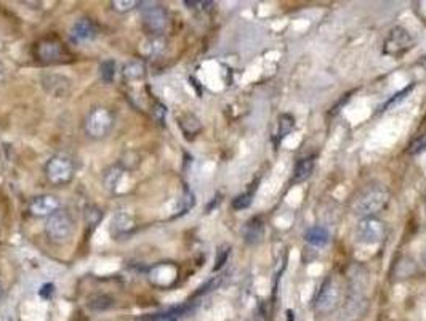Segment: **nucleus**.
I'll use <instances>...</instances> for the list:
<instances>
[{
    "instance_id": "nucleus-22",
    "label": "nucleus",
    "mask_w": 426,
    "mask_h": 321,
    "mask_svg": "<svg viewBox=\"0 0 426 321\" xmlns=\"http://www.w3.org/2000/svg\"><path fill=\"white\" fill-rule=\"evenodd\" d=\"M100 77L105 84H111L116 77V63L112 60H105L100 65Z\"/></svg>"
},
{
    "instance_id": "nucleus-26",
    "label": "nucleus",
    "mask_w": 426,
    "mask_h": 321,
    "mask_svg": "<svg viewBox=\"0 0 426 321\" xmlns=\"http://www.w3.org/2000/svg\"><path fill=\"white\" fill-rule=\"evenodd\" d=\"M136 5H138L136 0H127V2L125 0H116V2H112V8L119 11V13H125V11L133 10Z\"/></svg>"
},
{
    "instance_id": "nucleus-28",
    "label": "nucleus",
    "mask_w": 426,
    "mask_h": 321,
    "mask_svg": "<svg viewBox=\"0 0 426 321\" xmlns=\"http://www.w3.org/2000/svg\"><path fill=\"white\" fill-rule=\"evenodd\" d=\"M4 76H5V70H4V66H2V63H0V81H2V79H4Z\"/></svg>"
},
{
    "instance_id": "nucleus-9",
    "label": "nucleus",
    "mask_w": 426,
    "mask_h": 321,
    "mask_svg": "<svg viewBox=\"0 0 426 321\" xmlns=\"http://www.w3.org/2000/svg\"><path fill=\"white\" fill-rule=\"evenodd\" d=\"M60 209V199L53 195H42L34 198L29 211L36 217H50Z\"/></svg>"
},
{
    "instance_id": "nucleus-3",
    "label": "nucleus",
    "mask_w": 426,
    "mask_h": 321,
    "mask_svg": "<svg viewBox=\"0 0 426 321\" xmlns=\"http://www.w3.org/2000/svg\"><path fill=\"white\" fill-rule=\"evenodd\" d=\"M84 127L85 133H87L90 138H106L107 135L111 133L112 127H114V116H112V112L107 108L98 106V108H93L90 111L87 117H85Z\"/></svg>"
},
{
    "instance_id": "nucleus-1",
    "label": "nucleus",
    "mask_w": 426,
    "mask_h": 321,
    "mask_svg": "<svg viewBox=\"0 0 426 321\" xmlns=\"http://www.w3.org/2000/svg\"><path fill=\"white\" fill-rule=\"evenodd\" d=\"M391 195L382 185H368L357 193L351 201L350 209L356 217H377L380 212L390 206Z\"/></svg>"
},
{
    "instance_id": "nucleus-16",
    "label": "nucleus",
    "mask_w": 426,
    "mask_h": 321,
    "mask_svg": "<svg viewBox=\"0 0 426 321\" xmlns=\"http://www.w3.org/2000/svg\"><path fill=\"white\" fill-rule=\"evenodd\" d=\"M305 241L309 246H327L328 241H331V233H328L327 228L324 227H311L305 232Z\"/></svg>"
},
{
    "instance_id": "nucleus-25",
    "label": "nucleus",
    "mask_w": 426,
    "mask_h": 321,
    "mask_svg": "<svg viewBox=\"0 0 426 321\" xmlns=\"http://www.w3.org/2000/svg\"><path fill=\"white\" fill-rule=\"evenodd\" d=\"M293 129V117L288 114H282L279 119V137H286V135Z\"/></svg>"
},
{
    "instance_id": "nucleus-13",
    "label": "nucleus",
    "mask_w": 426,
    "mask_h": 321,
    "mask_svg": "<svg viewBox=\"0 0 426 321\" xmlns=\"http://www.w3.org/2000/svg\"><path fill=\"white\" fill-rule=\"evenodd\" d=\"M37 56L45 63H53V61L61 60L62 47L55 41H44L37 45Z\"/></svg>"
},
{
    "instance_id": "nucleus-24",
    "label": "nucleus",
    "mask_w": 426,
    "mask_h": 321,
    "mask_svg": "<svg viewBox=\"0 0 426 321\" xmlns=\"http://www.w3.org/2000/svg\"><path fill=\"white\" fill-rule=\"evenodd\" d=\"M252 202H253V191H247V193H242L237 196V198H234V201H232V207H234L236 211H244L252 206Z\"/></svg>"
},
{
    "instance_id": "nucleus-19",
    "label": "nucleus",
    "mask_w": 426,
    "mask_h": 321,
    "mask_svg": "<svg viewBox=\"0 0 426 321\" xmlns=\"http://www.w3.org/2000/svg\"><path fill=\"white\" fill-rule=\"evenodd\" d=\"M122 74L125 79L128 81H138V79H143L146 74V67L141 61H130L124 66Z\"/></svg>"
},
{
    "instance_id": "nucleus-2",
    "label": "nucleus",
    "mask_w": 426,
    "mask_h": 321,
    "mask_svg": "<svg viewBox=\"0 0 426 321\" xmlns=\"http://www.w3.org/2000/svg\"><path fill=\"white\" fill-rule=\"evenodd\" d=\"M342 288L333 277H327L321 284V289L314 299V312L319 317H328L337 312L342 303Z\"/></svg>"
},
{
    "instance_id": "nucleus-27",
    "label": "nucleus",
    "mask_w": 426,
    "mask_h": 321,
    "mask_svg": "<svg viewBox=\"0 0 426 321\" xmlns=\"http://www.w3.org/2000/svg\"><path fill=\"white\" fill-rule=\"evenodd\" d=\"M228 256H229V247L218 251V257H217V261H215L213 272H217V270H220L221 267L225 266V262H226V258H228Z\"/></svg>"
},
{
    "instance_id": "nucleus-20",
    "label": "nucleus",
    "mask_w": 426,
    "mask_h": 321,
    "mask_svg": "<svg viewBox=\"0 0 426 321\" xmlns=\"http://www.w3.org/2000/svg\"><path fill=\"white\" fill-rule=\"evenodd\" d=\"M180 127H181V131L187 135V137H189V135L192 137V135L199 133L202 129L201 121H199L194 114H186L183 117H180Z\"/></svg>"
},
{
    "instance_id": "nucleus-29",
    "label": "nucleus",
    "mask_w": 426,
    "mask_h": 321,
    "mask_svg": "<svg viewBox=\"0 0 426 321\" xmlns=\"http://www.w3.org/2000/svg\"><path fill=\"white\" fill-rule=\"evenodd\" d=\"M422 262H423V266H426V249L423 251V254H422Z\"/></svg>"
},
{
    "instance_id": "nucleus-6",
    "label": "nucleus",
    "mask_w": 426,
    "mask_h": 321,
    "mask_svg": "<svg viewBox=\"0 0 426 321\" xmlns=\"http://www.w3.org/2000/svg\"><path fill=\"white\" fill-rule=\"evenodd\" d=\"M413 47V37L406 27L396 26L388 32L383 42V53L393 58H401Z\"/></svg>"
},
{
    "instance_id": "nucleus-11",
    "label": "nucleus",
    "mask_w": 426,
    "mask_h": 321,
    "mask_svg": "<svg viewBox=\"0 0 426 321\" xmlns=\"http://www.w3.org/2000/svg\"><path fill=\"white\" fill-rule=\"evenodd\" d=\"M42 86L45 87V90H47L50 95H53V97H58V98L66 97V95L71 92L69 79L58 76V74L44 76Z\"/></svg>"
},
{
    "instance_id": "nucleus-12",
    "label": "nucleus",
    "mask_w": 426,
    "mask_h": 321,
    "mask_svg": "<svg viewBox=\"0 0 426 321\" xmlns=\"http://www.w3.org/2000/svg\"><path fill=\"white\" fill-rule=\"evenodd\" d=\"M71 36H72L74 41H77V42L93 41L95 36H96L95 25L87 18L79 20V21L74 22L72 27H71Z\"/></svg>"
},
{
    "instance_id": "nucleus-18",
    "label": "nucleus",
    "mask_w": 426,
    "mask_h": 321,
    "mask_svg": "<svg viewBox=\"0 0 426 321\" xmlns=\"http://www.w3.org/2000/svg\"><path fill=\"white\" fill-rule=\"evenodd\" d=\"M133 218L130 217L127 212H119L117 216L112 218V233L116 236L125 235L133 228Z\"/></svg>"
},
{
    "instance_id": "nucleus-10",
    "label": "nucleus",
    "mask_w": 426,
    "mask_h": 321,
    "mask_svg": "<svg viewBox=\"0 0 426 321\" xmlns=\"http://www.w3.org/2000/svg\"><path fill=\"white\" fill-rule=\"evenodd\" d=\"M418 273V263L415 262V258L408 256H402L401 258H397L393 268H391V278H393V281H404L415 277Z\"/></svg>"
},
{
    "instance_id": "nucleus-8",
    "label": "nucleus",
    "mask_w": 426,
    "mask_h": 321,
    "mask_svg": "<svg viewBox=\"0 0 426 321\" xmlns=\"http://www.w3.org/2000/svg\"><path fill=\"white\" fill-rule=\"evenodd\" d=\"M141 15L145 26L154 34H161L167 30L168 15L162 5L154 2H141Z\"/></svg>"
},
{
    "instance_id": "nucleus-5",
    "label": "nucleus",
    "mask_w": 426,
    "mask_h": 321,
    "mask_svg": "<svg viewBox=\"0 0 426 321\" xmlns=\"http://www.w3.org/2000/svg\"><path fill=\"white\" fill-rule=\"evenodd\" d=\"M74 232V222L69 212L65 209H58L55 214L48 217L47 223H45V233H47L48 240L53 243H65L72 236Z\"/></svg>"
},
{
    "instance_id": "nucleus-17",
    "label": "nucleus",
    "mask_w": 426,
    "mask_h": 321,
    "mask_svg": "<svg viewBox=\"0 0 426 321\" xmlns=\"http://www.w3.org/2000/svg\"><path fill=\"white\" fill-rule=\"evenodd\" d=\"M189 312H191V306L189 303H186V306L173 307V308H168V310H166V312L154 313L149 318V321H181V318L186 317Z\"/></svg>"
},
{
    "instance_id": "nucleus-4",
    "label": "nucleus",
    "mask_w": 426,
    "mask_h": 321,
    "mask_svg": "<svg viewBox=\"0 0 426 321\" xmlns=\"http://www.w3.org/2000/svg\"><path fill=\"white\" fill-rule=\"evenodd\" d=\"M388 236V227L380 217L359 218L356 227V240L361 244H380Z\"/></svg>"
},
{
    "instance_id": "nucleus-7",
    "label": "nucleus",
    "mask_w": 426,
    "mask_h": 321,
    "mask_svg": "<svg viewBox=\"0 0 426 321\" xmlns=\"http://www.w3.org/2000/svg\"><path fill=\"white\" fill-rule=\"evenodd\" d=\"M45 173L50 183L53 185H66L69 183L74 177V162L69 156L66 155H55L50 157V161L45 166Z\"/></svg>"
},
{
    "instance_id": "nucleus-23",
    "label": "nucleus",
    "mask_w": 426,
    "mask_h": 321,
    "mask_svg": "<svg viewBox=\"0 0 426 321\" xmlns=\"http://www.w3.org/2000/svg\"><path fill=\"white\" fill-rule=\"evenodd\" d=\"M413 89H415V84H413V82H411V84H408V86H407L406 89H402V90H401V92H397V93L394 95V97H393V98H390L388 101H386V103L383 105V108H382V111H386V110H388V108H391V106H394V105H397V103H399V101H402V100H404V98L407 97V95L412 92V90H413Z\"/></svg>"
},
{
    "instance_id": "nucleus-21",
    "label": "nucleus",
    "mask_w": 426,
    "mask_h": 321,
    "mask_svg": "<svg viewBox=\"0 0 426 321\" xmlns=\"http://www.w3.org/2000/svg\"><path fill=\"white\" fill-rule=\"evenodd\" d=\"M122 176H124V169H121L119 166H112L111 169H107L105 173L106 188L109 191H114L119 187V183H121Z\"/></svg>"
},
{
    "instance_id": "nucleus-30",
    "label": "nucleus",
    "mask_w": 426,
    "mask_h": 321,
    "mask_svg": "<svg viewBox=\"0 0 426 321\" xmlns=\"http://www.w3.org/2000/svg\"><path fill=\"white\" fill-rule=\"evenodd\" d=\"M0 297H2V284H0Z\"/></svg>"
},
{
    "instance_id": "nucleus-14",
    "label": "nucleus",
    "mask_w": 426,
    "mask_h": 321,
    "mask_svg": "<svg viewBox=\"0 0 426 321\" xmlns=\"http://www.w3.org/2000/svg\"><path fill=\"white\" fill-rule=\"evenodd\" d=\"M265 233V225H263V218L261 217H253L246 223L244 227V240H246L247 244H257L263 238Z\"/></svg>"
},
{
    "instance_id": "nucleus-15",
    "label": "nucleus",
    "mask_w": 426,
    "mask_h": 321,
    "mask_svg": "<svg viewBox=\"0 0 426 321\" xmlns=\"http://www.w3.org/2000/svg\"><path fill=\"white\" fill-rule=\"evenodd\" d=\"M314 167H316V157L314 156L300 159L293 167V182L295 183L306 182V180H308L312 176V172H314Z\"/></svg>"
}]
</instances>
